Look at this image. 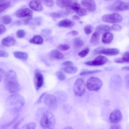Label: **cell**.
I'll list each match as a JSON object with an SVG mask.
<instances>
[{
  "label": "cell",
  "mask_w": 129,
  "mask_h": 129,
  "mask_svg": "<svg viewBox=\"0 0 129 129\" xmlns=\"http://www.w3.org/2000/svg\"><path fill=\"white\" fill-rule=\"evenodd\" d=\"M4 82L6 90L11 93H18L21 90V86L19 82L16 72L10 70L5 74Z\"/></svg>",
  "instance_id": "cell-1"
},
{
  "label": "cell",
  "mask_w": 129,
  "mask_h": 129,
  "mask_svg": "<svg viewBox=\"0 0 129 129\" xmlns=\"http://www.w3.org/2000/svg\"><path fill=\"white\" fill-rule=\"evenodd\" d=\"M6 103L13 115L18 114L25 103L24 97L18 93H12L7 98Z\"/></svg>",
  "instance_id": "cell-2"
},
{
  "label": "cell",
  "mask_w": 129,
  "mask_h": 129,
  "mask_svg": "<svg viewBox=\"0 0 129 129\" xmlns=\"http://www.w3.org/2000/svg\"><path fill=\"white\" fill-rule=\"evenodd\" d=\"M40 123L41 127L45 129L54 128L55 124V120L54 116L50 111L44 112L41 117Z\"/></svg>",
  "instance_id": "cell-3"
},
{
  "label": "cell",
  "mask_w": 129,
  "mask_h": 129,
  "mask_svg": "<svg viewBox=\"0 0 129 129\" xmlns=\"http://www.w3.org/2000/svg\"><path fill=\"white\" fill-rule=\"evenodd\" d=\"M103 84V82L101 79L92 77L88 79L86 82V86L87 88L90 91H96L100 89Z\"/></svg>",
  "instance_id": "cell-4"
},
{
  "label": "cell",
  "mask_w": 129,
  "mask_h": 129,
  "mask_svg": "<svg viewBox=\"0 0 129 129\" xmlns=\"http://www.w3.org/2000/svg\"><path fill=\"white\" fill-rule=\"evenodd\" d=\"M73 88L75 95L79 96L83 95L85 91L86 86L84 81L81 78H78L74 82Z\"/></svg>",
  "instance_id": "cell-5"
},
{
  "label": "cell",
  "mask_w": 129,
  "mask_h": 129,
  "mask_svg": "<svg viewBox=\"0 0 129 129\" xmlns=\"http://www.w3.org/2000/svg\"><path fill=\"white\" fill-rule=\"evenodd\" d=\"M102 19L104 22L113 23L120 22L122 18L119 14L114 13L103 15L102 17Z\"/></svg>",
  "instance_id": "cell-6"
},
{
  "label": "cell",
  "mask_w": 129,
  "mask_h": 129,
  "mask_svg": "<svg viewBox=\"0 0 129 129\" xmlns=\"http://www.w3.org/2000/svg\"><path fill=\"white\" fill-rule=\"evenodd\" d=\"M44 103L49 109L55 110L57 108V102L56 98L53 95L48 94L46 95L44 99Z\"/></svg>",
  "instance_id": "cell-7"
},
{
  "label": "cell",
  "mask_w": 129,
  "mask_h": 129,
  "mask_svg": "<svg viewBox=\"0 0 129 129\" xmlns=\"http://www.w3.org/2000/svg\"><path fill=\"white\" fill-rule=\"evenodd\" d=\"M108 60V59L106 57L99 56L92 60L85 62L84 64L89 66H99L104 64L107 62Z\"/></svg>",
  "instance_id": "cell-8"
},
{
  "label": "cell",
  "mask_w": 129,
  "mask_h": 129,
  "mask_svg": "<svg viewBox=\"0 0 129 129\" xmlns=\"http://www.w3.org/2000/svg\"><path fill=\"white\" fill-rule=\"evenodd\" d=\"M44 82V78L40 71L36 70L35 72L34 84L36 89L38 90L42 86Z\"/></svg>",
  "instance_id": "cell-9"
},
{
  "label": "cell",
  "mask_w": 129,
  "mask_h": 129,
  "mask_svg": "<svg viewBox=\"0 0 129 129\" xmlns=\"http://www.w3.org/2000/svg\"><path fill=\"white\" fill-rule=\"evenodd\" d=\"M82 5L86 10L89 12H93L96 8L95 3L94 0H81Z\"/></svg>",
  "instance_id": "cell-10"
},
{
  "label": "cell",
  "mask_w": 129,
  "mask_h": 129,
  "mask_svg": "<svg viewBox=\"0 0 129 129\" xmlns=\"http://www.w3.org/2000/svg\"><path fill=\"white\" fill-rule=\"evenodd\" d=\"M122 118V113L119 110L116 109L113 111L110 114V119L112 123H117L120 122Z\"/></svg>",
  "instance_id": "cell-11"
},
{
  "label": "cell",
  "mask_w": 129,
  "mask_h": 129,
  "mask_svg": "<svg viewBox=\"0 0 129 129\" xmlns=\"http://www.w3.org/2000/svg\"><path fill=\"white\" fill-rule=\"evenodd\" d=\"M33 12L28 8H24L17 11L16 12V16L19 18L32 16Z\"/></svg>",
  "instance_id": "cell-12"
},
{
  "label": "cell",
  "mask_w": 129,
  "mask_h": 129,
  "mask_svg": "<svg viewBox=\"0 0 129 129\" xmlns=\"http://www.w3.org/2000/svg\"><path fill=\"white\" fill-rule=\"evenodd\" d=\"M29 6L32 10L38 12L41 11L43 8L41 2L40 0L31 1L29 3Z\"/></svg>",
  "instance_id": "cell-13"
},
{
  "label": "cell",
  "mask_w": 129,
  "mask_h": 129,
  "mask_svg": "<svg viewBox=\"0 0 129 129\" xmlns=\"http://www.w3.org/2000/svg\"><path fill=\"white\" fill-rule=\"evenodd\" d=\"M16 40L13 37L9 36L4 38L1 42L2 44L7 47H10L14 45L16 43Z\"/></svg>",
  "instance_id": "cell-14"
},
{
  "label": "cell",
  "mask_w": 129,
  "mask_h": 129,
  "mask_svg": "<svg viewBox=\"0 0 129 129\" xmlns=\"http://www.w3.org/2000/svg\"><path fill=\"white\" fill-rule=\"evenodd\" d=\"M119 50L116 48H109L102 49L101 53L108 56H115L118 54L119 53Z\"/></svg>",
  "instance_id": "cell-15"
},
{
  "label": "cell",
  "mask_w": 129,
  "mask_h": 129,
  "mask_svg": "<svg viewBox=\"0 0 129 129\" xmlns=\"http://www.w3.org/2000/svg\"><path fill=\"white\" fill-rule=\"evenodd\" d=\"M96 30L98 33H104L107 32H110L111 30L110 27L108 25L105 24H100L96 27Z\"/></svg>",
  "instance_id": "cell-16"
},
{
  "label": "cell",
  "mask_w": 129,
  "mask_h": 129,
  "mask_svg": "<svg viewBox=\"0 0 129 129\" xmlns=\"http://www.w3.org/2000/svg\"><path fill=\"white\" fill-rule=\"evenodd\" d=\"M114 38L113 34L109 32H107L104 34L102 38V41L104 44H108L110 43Z\"/></svg>",
  "instance_id": "cell-17"
},
{
  "label": "cell",
  "mask_w": 129,
  "mask_h": 129,
  "mask_svg": "<svg viewBox=\"0 0 129 129\" xmlns=\"http://www.w3.org/2000/svg\"><path fill=\"white\" fill-rule=\"evenodd\" d=\"M74 24V22L69 19H65L60 21L58 25L61 27H70L73 26Z\"/></svg>",
  "instance_id": "cell-18"
},
{
  "label": "cell",
  "mask_w": 129,
  "mask_h": 129,
  "mask_svg": "<svg viewBox=\"0 0 129 129\" xmlns=\"http://www.w3.org/2000/svg\"><path fill=\"white\" fill-rule=\"evenodd\" d=\"M72 4V0H56V5L60 8H66L71 6Z\"/></svg>",
  "instance_id": "cell-19"
},
{
  "label": "cell",
  "mask_w": 129,
  "mask_h": 129,
  "mask_svg": "<svg viewBox=\"0 0 129 129\" xmlns=\"http://www.w3.org/2000/svg\"><path fill=\"white\" fill-rule=\"evenodd\" d=\"M50 56L52 58L60 59L63 58V56L57 50L54 49L51 51L49 53Z\"/></svg>",
  "instance_id": "cell-20"
},
{
  "label": "cell",
  "mask_w": 129,
  "mask_h": 129,
  "mask_svg": "<svg viewBox=\"0 0 129 129\" xmlns=\"http://www.w3.org/2000/svg\"><path fill=\"white\" fill-rule=\"evenodd\" d=\"M129 9L128 2H122L120 3L115 7V10L123 11L127 10Z\"/></svg>",
  "instance_id": "cell-21"
},
{
  "label": "cell",
  "mask_w": 129,
  "mask_h": 129,
  "mask_svg": "<svg viewBox=\"0 0 129 129\" xmlns=\"http://www.w3.org/2000/svg\"><path fill=\"white\" fill-rule=\"evenodd\" d=\"M29 42L34 44L40 45L43 42V39L42 37L39 35H35L33 38L29 40Z\"/></svg>",
  "instance_id": "cell-22"
},
{
  "label": "cell",
  "mask_w": 129,
  "mask_h": 129,
  "mask_svg": "<svg viewBox=\"0 0 129 129\" xmlns=\"http://www.w3.org/2000/svg\"><path fill=\"white\" fill-rule=\"evenodd\" d=\"M100 39L99 33L96 32L93 33L92 35L89 40L90 42L94 45H96L99 43Z\"/></svg>",
  "instance_id": "cell-23"
},
{
  "label": "cell",
  "mask_w": 129,
  "mask_h": 129,
  "mask_svg": "<svg viewBox=\"0 0 129 129\" xmlns=\"http://www.w3.org/2000/svg\"><path fill=\"white\" fill-rule=\"evenodd\" d=\"M13 54L14 56L18 59L25 60L28 58L27 54L25 52L15 51L13 52Z\"/></svg>",
  "instance_id": "cell-24"
},
{
  "label": "cell",
  "mask_w": 129,
  "mask_h": 129,
  "mask_svg": "<svg viewBox=\"0 0 129 129\" xmlns=\"http://www.w3.org/2000/svg\"><path fill=\"white\" fill-rule=\"evenodd\" d=\"M63 70L68 74H74L76 73L78 70L77 67L73 66L67 67L62 69Z\"/></svg>",
  "instance_id": "cell-25"
},
{
  "label": "cell",
  "mask_w": 129,
  "mask_h": 129,
  "mask_svg": "<svg viewBox=\"0 0 129 129\" xmlns=\"http://www.w3.org/2000/svg\"><path fill=\"white\" fill-rule=\"evenodd\" d=\"M84 45V41L79 38H77L73 40V45L76 48H81Z\"/></svg>",
  "instance_id": "cell-26"
},
{
  "label": "cell",
  "mask_w": 129,
  "mask_h": 129,
  "mask_svg": "<svg viewBox=\"0 0 129 129\" xmlns=\"http://www.w3.org/2000/svg\"><path fill=\"white\" fill-rule=\"evenodd\" d=\"M19 117V115L18 114L10 121L6 124L3 125L1 127L2 128H4L7 127L12 125L17 120Z\"/></svg>",
  "instance_id": "cell-27"
},
{
  "label": "cell",
  "mask_w": 129,
  "mask_h": 129,
  "mask_svg": "<svg viewBox=\"0 0 129 129\" xmlns=\"http://www.w3.org/2000/svg\"><path fill=\"white\" fill-rule=\"evenodd\" d=\"M71 8L74 12L77 13L81 8L80 5L76 3H73L71 5Z\"/></svg>",
  "instance_id": "cell-28"
},
{
  "label": "cell",
  "mask_w": 129,
  "mask_h": 129,
  "mask_svg": "<svg viewBox=\"0 0 129 129\" xmlns=\"http://www.w3.org/2000/svg\"><path fill=\"white\" fill-rule=\"evenodd\" d=\"M2 20L3 23L5 24H8L11 23L12 21L11 17L9 16L5 15L2 18Z\"/></svg>",
  "instance_id": "cell-29"
},
{
  "label": "cell",
  "mask_w": 129,
  "mask_h": 129,
  "mask_svg": "<svg viewBox=\"0 0 129 129\" xmlns=\"http://www.w3.org/2000/svg\"><path fill=\"white\" fill-rule=\"evenodd\" d=\"M10 4L9 2H5L0 5V14L5 9L8 8L10 6Z\"/></svg>",
  "instance_id": "cell-30"
},
{
  "label": "cell",
  "mask_w": 129,
  "mask_h": 129,
  "mask_svg": "<svg viewBox=\"0 0 129 129\" xmlns=\"http://www.w3.org/2000/svg\"><path fill=\"white\" fill-rule=\"evenodd\" d=\"M89 50L88 48H87L81 51L78 53V55L81 58H83L86 56L89 53Z\"/></svg>",
  "instance_id": "cell-31"
},
{
  "label": "cell",
  "mask_w": 129,
  "mask_h": 129,
  "mask_svg": "<svg viewBox=\"0 0 129 129\" xmlns=\"http://www.w3.org/2000/svg\"><path fill=\"white\" fill-rule=\"evenodd\" d=\"M36 126V125L34 122H31L23 126L21 129H34Z\"/></svg>",
  "instance_id": "cell-32"
},
{
  "label": "cell",
  "mask_w": 129,
  "mask_h": 129,
  "mask_svg": "<svg viewBox=\"0 0 129 129\" xmlns=\"http://www.w3.org/2000/svg\"><path fill=\"white\" fill-rule=\"evenodd\" d=\"M44 5L47 7H51L54 4L53 0H40Z\"/></svg>",
  "instance_id": "cell-33"
},
{
  "label": "cell",
  "mask_w": 129,
  "mask_h": 129,
  "mask_svg": "<svg viewBox=\"0 0 129 129\" xmlns=\"http://www.w3.org/2000/svg\"><path fill=\"white\" fill-rule=\"evenodd\" d=\"M57 48L62 51H66L68 50L70 48L69 45L65 44H60L57 46Z\"/></svg>",
  "instance_id": "cell-34"
},
{
  "label": "cell",
  "mask_w": 129,
  "mask_h": 129,
  "mask_svg": "<svg viewBox=\"0 0 129 129\" xmlns=\"http://www.w3.org/2000/svg\"><path fill=\"white\" fill-rule=\"evenodd\" d=\"M56 74L57 78L60 80L62 81L66 78L65 75L61 71H57L56 72Z\"/></svg>",
  "instance_id": "cell-35"
},
{
  "label": "cell",
  "mask_w": 129,
  "mask_h": 129,
  "mask_svg": "<svg viewBox=\"0 0 129 129\" xmlns=\"http://www.w3.org/2000/svg\"><path fill=\"white\" fill-rule=\"evenodd\" d=\"M93 29V27L91 25L88 24L84 27V30L85 33L88 34L92 33Z\"/></svg>",
  "instance_id": "cell-36"
},
{
  "label": "cell",
  "mask_w": 129,
  "mask_h": 129,
  "mask_svg": "<svg viewBox=\"0 0 129 129\" xmlns=\"http://www.w3.org/2000/svg\"><path fill=\"white\" fill-rule=\"evenodd\" d=\"M17 37L19 38H22L25 36V33L23 29H20L18 30L16 33Z\"/></svg>",
  "instance_id": "cell-37"
},
{
  "label": "cell",
  "mask_w": 129,
  "mask_h": 129,
  "mask_svg": "<svg viewBox=\"0 0 129 129\" xmlns=\"http://www.w3.org/2000/svg\"><path fill=\"white\" fill-rule=\"evenodd\" d=\"M101 71L100 70H95L88 71H84L80 73V75H82L86 74L100 72Z\"/></svg>",
  "instance_id": "cell-38"
},
{
  "label": "cell",
  "mask_w": 129,
  "mask_h": 129,
  "mask_svg": "<svg viewBox=\"0 0 129 129\" xmlns=\"http://www.w3.org/2000/svg\"><path fill=\"white\" fill-rule=\"evenodd\" d=\"M111 29L115 31H120L122 28V26L119 25L117 24H114L112 25L111 26Z\"/></svg>",
  "instance_id": "cell-39"
},
{
  "label": "cell",
  "mask_w": 129,
  "mask_h": 129,
  "mask_svg": "<svg viewBox=\"0 0 129 129\" xmlns=\"http://www.w3.org/2000/svg\"><path fill=\"white\" fill-rule=\"evenodd\" d=\"M125 63H129V52L127 51L124 54L122 57Z\"/></svg>",
  "instance_id": "cell-40"
},
{
  "label": "cell",
  "mask_w": 129,
  "mask_h": 129,
  "mask_svg": "<svg viewBox=\"0 0 129 129\" xmlns=\"http://www.w3.org/2000/svg\"><path fill=\"white\" fill-rule=\"evenodd\" d=\"M77 14L80 16H85L86 14V10L84 8H81Z\"/></svg>",
  "instance_id": "cell-41"
},
{
  "label": "cell",
  "mask_w": 129,
  "mask_h": 129,
  "mask_svg": "<svg viewBox=\"0 0 129 129\" xmlns=\"http://www.w3.org/2000/svg\"><path fill=\"white\" fill-rule=\"evenodd\" d=\"M24 119V117H23L21 119L17 122L13 126V129H17Z\"/></svg>",
  "instance_id": "cell-42"
},
{
  "label": "cell",
  "mask_w": 129,
  "mask_h": 129,
  "mask_svg": "<svg viewBox=\"0 0 129 129\" xmlns=\"http://www.w3.org/2000/svg\"><path fill=\"white\" fill-rule=\"evenodd\" d=\"M50 15L53 17L56 18H59L62 17L60 14L56 12H52L50 14Z\"/></svg>",
  "instance_id": "cell-43"
},
{
  "label": "cell",
  "mask_w": 129,
  "mask_h": 129,
  "mask_svg": "<svg viewBox=\"0 0 129 129\" xmlns=\"http://www.w3.org/2000/svg\"><path fill=\"white\" fill-rule=\"evenodd\" d=\"M6 30V28L5 26L0 24V36L4 33Z\"/></svg>",
  "instance_id": "cell-44"
},
{
  "label": "cell",
  "mask_w": 129,
  "mask_h": 129,
  "mask_svg": "<svg viewBox=\"0 0 129 129\" xmlns=\"http://www.w3.org/2000/svg\"><path fill=\"white\" fill-rule=\"evenodd\" d=\"M114 61L116 63H123L125 62L122 58L117 57L115 58L114 60Z\"/></svg>",
  "instance_id": "cell-45"
},
{
  "label": "cell",
  "mask_w": 129,
  "mask_h": 129,
  "mask_svg": "<svg viewBox=\"0 0 129 129\" xmlns=\"http://www.w3.org/2000/svg\"><path fill=\"white\" fill-rule=\"evenodd\" d=\"M72 62L70 61L67 60L64 61L61 64L62 66L64 67H69L71 66L73 64Z\"/></svg>",
  "instance_id": "cell-46"
},
{
  "label": "cell",
  "mask_w": 129,
  "mask_h": 129,
  "mask_svg": "<svg viewBox=\"0 0 129 129\" xmlns=\"http://www.w3.org/2000/svg\"><path fill=\"white\" fill-rule=\"evenodd\" d=\"M9 56L8 53L4 50H0V57H6Z\"/></svg>",
  "instance_id": "cell-47"
},
{
  "label": "cell",
  "mask_w": 129,
  "mask_h": 129,
  "mask_svg": "<svg viewBox=\"0 0 129 129\" xmlns=\"http://www.w3.org/2000/svg\"><path fill=\"white\" fill-rule=\"evenodd\" d=\"M5 73L3 70L0 68V83L2 82L3 78L4 76Z\"/></svg>",
  "instance_id": "cell-48"
},
{
  "label": "cell",
  "mask_w": 129,
  "mask_h": 129,
  "mask_svg": "<svg viewBox=\"0 0 129 129\" xmlns=\"http://www.w3.org/2000/svg\"><path fill=\"white\" fill-rule=\"evenodd\" d=\"M111 129H120L121 128V126L120 125L117 123H115L113 124L110 127Z\"/></svg>",
  "instance_id": "cell-49"
},
{
  "label": "cell",
  "mask_w": 129,
  "mask_h": 129,
  "mask_svg": "<svg viewBox=\"0 0 129 129\" xmlns=\"http://www.w3.org/2000/svg\"><path fill=\"white\" fill-rule=\"evenodd\" d=\"M32 16L26 17L23 20V23L25 24H28L29 21L32 19Z\"/></svg>",
  "instance_id": "cell-50"
},
{
  "label": "cell",
  "mask_w": 129,
  "mask_h": 129,
  "mask_svg": "<svg viewBox=\"0 0 129 129\" xmlns=\"http://www.w3.org/2000/svg\"><path fill=\"white\" fill-rule=\"evenodd\" d=\"M103 49L101 47H99L95 49L93 51L94 54H101V51Z\"/></svg>",
  "instance_id": "cell-51"
},
{
  "label": "cell",
  "mask_w": 129,
  "mask_h": 129,
  "mask_svg": "<svg viewBox=\"0 0 129 129\" xmlns=\"http://www.w3.org/2000/svg\"><path fill=\"white\" fill-rule=\"evenodd\" d=\"M46 92H44L40 96L38 100L36 102V103L38 104L42 100L44 96L46 94Z\"/></svg>",
  "instance_id": "cell-52"
},
{
  "label": "cell",
  "mask_w": 129,
  "mask_h": 129,
  "mask_svg": "<svg viewBox=\"0 0 129 129\" xmlns=\"http://www.w3.org/2000/svg\"><path fill=\"white\" fill-rule=\"evenodd\" d=\"M69 33L73 36H77L79 34L78 33L77 31L74 30L71 31Z\"/></svg>",
  "instance_id": "cell-53"
},
{
  "label": "cell",
  "mask_w": 129,
  "mask_h": 129,
  "mask_svg": "<svg viewBox=\"0 0 129 129\" xmlns=\"http://www.w3.org/2000/svg\"><path fill=\"white\" fill-rule=\"evenodd\" d=\"M73 19L74 20H80V18L78 16L76 15H74L73 16Z\"/></svg>",
  "instance_id": "cell-54"
},
{
  "label": "cell",
  "mask_w": 129,
  "mask_h": 129,
  "mask_svg": "<svg viewBox=\"0 0 129 129\" xmlns=\"http://www.w3.org/2000/svg\"><path fill=\"white\" fill-rule=\"evenodd\" d=\"M128 79H129V75L128 74L125 77V83H127V84H128Z\"/></svg>",
  "instance_id": "cell-55"
},
{
  "label": "cell",
  "mask_w": 129,
  "mask_h": 129,
  "mask_svg": "<svg viewBox=\"0 0 129 129\" xmlns=\"http://www.w3.org/2000/svg\"><path fill=\"white\" fill-rule=\"evenodd\" d=\"M21 22L20 20L17 21H16L15 23V24L18 25H19L21 24Z\"/></svg>",
  "instance_id": "cell-56"
},
{
  "label": "cell",
  "mask_w": 129,
  "mask_h": 129,
  "mask_svg": "<svg viewBox=\"0 0 129 129\" xmlns=\"http://www.w3.org/2000/svg\"><path fill=\"white\" fill-rule=\"evenodd\" d=\"M122 70H129V67L128 66H124L122 68Z\"/></svg>",
  "instance_id": "cell-57"
},
{
  "label": "cell",
  "mask_w": 129,
  "mask_h": 129,
  "mask_svg": "<svg viewBox=\"0 0 129 129\" xmlns=\"http://www.w3.org/2000/svg\"><path fill=\"white\" fill-rule=\"evenodd\" d=\"M65 128L70 129H73V128H72V127L71 126H68L66 127Z\"/></svg>",
  "instance_id": "cell-58"
},
{
  "label": "cell",
  "mask_w": 129,
  "mask_h": 129,
  "mask_svg": "<svg viewBox=\"0 0 129 129\" xmlns=\"http://www.w3.org/2000/svg\"><path fill=\"white\" fill-rule=\"evenodd\" d=\"M7 0H0V3H3L6 2Z\"/></svg>",
  "instance_id": "cell-59"
}]
</instances>
